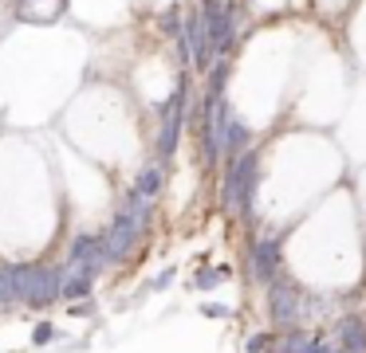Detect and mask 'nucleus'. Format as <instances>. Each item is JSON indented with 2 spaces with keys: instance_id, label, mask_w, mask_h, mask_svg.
I'll return each instance as SVG.
<instances>
[{
  "instance_id": "obj_15",
  "label": "nucleus",
  "mask_w": 366,
  "mask_h": 353,
  "mask_svg": "<svg viewBox=\"0 0 366 353\" xmlns=\"http://www.w3.org/2000/svg\"><path fill=\"white\" fill-rule=\"evenodd\" d=\"M303 353H339V345L331 342V334H327V329H315V334H311V342L303 345Z\"/></svg>"
},
{
  "instance_id": "obj_11",
  "label": "nucleus",
  "mask_w": 366,
  "mask_h": 353,
  "mask_svg": "<svg viewBox=\"0 0 366 353\" xmlns=\"http://www.w3.org/2000/svg\"><path fill=\"white\" fill-rule=\"evenodd\" d=\"M16 282H12V263H0V314L16 310Z\"/></svg>"
},
{
  "instance_id": "obj_10",
  "label": "nucleus",
  "mask_w": 366,
  "mask_h": 353,
  "mask_svg": "<svg viewBox=\"0 0 366 353\" xmlns=\"http://www.w3.org/2000/svg\"><path fill=\"white\" fill-rule=\"evenodd\" d=\"M315 329L311 326H292V329H276V342H272V353H303V345L311 342Z\"/></svg>"
},
{
  "instance_id": "obj_6",
  "label": "nucleus",
  "mask_w": 366,
  "mask_h": 353,
  "mask_svg": "<svg viewBox=\"0 0 366 353\" xmlns=\"http://www.w3.org/2000/svg\"><path fill=\"white\" fill-rule=\"evenodd\" d=\"M248 149H252V126L232 110V118L224 122V130H221V165L237 161V157L248 153Z\"/></svg>"
},
{
  "instance_id": "obj_1",
  "label": "nucleus",
  "mask_w": 366,
  "mask_h": 353,
  "mask_svg": "<svg viewBox=\"0 0 366 353\" xmlns=\"http://www.w3.org/2000/svg\"><path fill=\"white\" fill-rule=\"evenodd\" d=\"M16 302L28 310H48L59 302V267L48 263H12Z\"/></svg>"
},
{
  "instance_id": "obj_3",
  "label": "nucleus",
  "mask_w": 366,
  "mask_h": 353,
  "mask_svg": "<svg viewBox=\"0 0 366 353\" xmlns=\"http://www.w3.org/2000/svg\"><path fill=\"white\" fill-rule=\"evenodd\" d=\"M150 235V227H142L134 216H127V212H119L114 208V220H111V227H103V243H107V271L111 267H122L130 255L138 251V243Z\"/></svg>"
},
{
  "instance_id": "obj_5",
  "label": "nucleus",
  "mask_w": 366,
  "mask_h": 353,
  "mask_svg": "<svg viewBox=\"0 0 366 353\" xmlns=\"http://www.w3.org/2000/svg\"><path fill=\"white\" fill-rule=\"evenodd\" d=\"M331 342L339 353H366V314H342L331 322Z\"/></svg>"
},
{
  "instance_id": "obj_8",
  "label": "nucleus",
  "mask_w": 366,
  "mask_h": 353,
  "mask_svg": "<svg viewBox=\"0 0 366 353\" xmlns=\"http://www.w3.org/2000/svg\"><path fill=\"white\" fill-rule=\"evenodd\" d=\"M67 8V0H16L20 20H56Z\"/></svg>"
},
{
  "instance_id": "obj_14",
  "label": "nucleus",
  "mask_w": 366,
  "mask_h": 353,
  "mask_svg": "<svg viewBox=\"0 0 366 353\" xmlns=\"http://www.w3.org/2000/svg\"><path fill=\"white\" fill-rule=\"evenodd\" d=\"M272 342H276V329H256V334H248L244 353H272Z\"/></svg>"
},
{
  "instance_id": "obj_12",
  "label": "nucleus",
  "mask_w": 366,
  "mask_h": 353,
  "mask_svg": "<svg viewBox=\"0 0 366 353\" xmlns=\"http://www.w3.org/2000/svg\"><path fill=\"white\" fill-rule=\"evenodd\" d=\"M59 334H64V329H59L56 322L44 318V322H36V326H32V345H36V349H44V345L59 342Z\"/></svg>"
},
{
  "instance_id": "obj_18",
  "label": "nucleus",
  "mask_w": 366,
  "mask_h": 353,
  "mask_svg": "<svg viewBox=\"0 0 366 353\" xmlns=\"http://www.w3.org/2000/svg\"><path fill=\"white\" fill-rule=\"evenodd\" d=\"M174 275H177V271H174V267H166V271H162V275H158V279H154V282H150V287H154V290H166V287H169V282H174Z\"/></svg>"
},
{
  "instance_id": "obj_17",
  "label": "nucleus",
  "mask_w": 366,
  "mask_h": 353,
  "mask_svg": "<svg viewBox=\"0 0 366 353\" xmlns=\"http://www.w3.org/2000/svg\"><path fill=\"white\" fill-rule=\"evenodd\" d=\"M67 314H75V318H87V314H95V298H83V302H71V306H67Z\"/></svg>"
},
{
  "instance_id": "obj_4",
  "label": "nucleus",
  "mask_w": 366,
  "mask_h": 353,
  "mask_svg": "<svg viewBox=\"0 0 366 353\" xmlns=\"http://www.w3.org/2000/svg\"><path fill=\"white\" fill-rule=\"evenodd\" d=\"M284 271V240L280 235H252L248 243V279L268 287Z\"/></svg>"
},
{
  "instance_id": "obj_2",
  "label": "nucleus",
  "mask_w": 366,
  "mask_h": 353,
  "mask_svg": "<svg viewBox=\"0 0 366 353\" xmlns=\"http://www.w3.org/2000/svg\"><path fill=\"white\" fill-rule=\"evenodd\" d=\"M264 302H268V326L272 329H292L303 322V287H295V279L287 271H280L264 287Z\"/></svg>"
},
{
  "instance_id": "obj_16",
  "label": "nucleus",
  "mask_w": 366,
  "mask_h": 353,
  "mask_svg": "<svg viewBox=\"0 0 366 353\" xmlns=\"http://www.w3.org/2000/svg\"><path fill=\"white\" fill-rule=\"evenodd\" d=\"M201 318H232V306H224V302H201Z\"/></svg>"
},
{
  "instance_id": "obj_7",
  "label": "nucleus",
  "mask_w": 366,
  "mask_h": 353,
  "mask_svg": "<svg viewBox=\"0 0 366 353\" xmlns=\"http://www.w3.org/2000/svg\"><path fill=\"white\" fill-rule=\"evenodd\" d=\"M166 169H169V165H162V161H146L142 169H138V177H134V188L150 204H158L162 188H166Z\"/></svg>"
},
{
  "instance_id": "obj_9",
  "label": "nucleus",
  "mask_w": 366,
  "mask_h": 353,
  "mask_svg": "<svg viewBox=\"0 0 366 353\" xmlns=\"http://www.w3.org/2000/svg\"><path fill=\"white\" fill-rule=\"evenodd\" d=\"M224 279H232V267L229 263H201L197 275H193V290L205 295V290H217Z\"/></svg>"
},
{
  "instance_id": "obj_13",
  "label": "nucleus",
  "mask_w": 366,
  "mask_h": 353,
  "mask_svg": "<svg viewBox=\"0 0 366 353\" xmlns=\"http://www.w3.org/2000/svg\"><path fill=\"white\" fill-rule=\"evenodd\" d=\"M182 20H185V16L177 12V8H166V12H158V31H162V36H169V39H177V36H182Z\"/></svg>"
}]
</instances>
